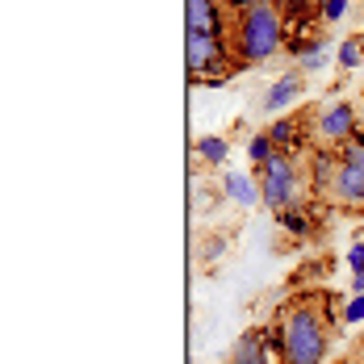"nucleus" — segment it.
Returning <instances> with one entry per match:
<instances>
[{"mask_svg": "<svg viewBox=\"0 0 364 364\" xmlns=\"http://www.w3.org/2000/svg\"><path fill=\"white\" fill-rule=\"evenodd\" d=\"M285 46V13L277 0H247L235 9L230 26V50L239 68H259Z\"/></svg>", "mask_w": 364, "mask_h": 364, "instance_id": "2", "label": "nucleus"}, {"mask_svg": "<svg viewBox=\"0 0 364 364\" xmlns=\"http://www.w3.org/2000/svg\"><path fill=\"white\" fill-rule=\"evenodd\" d=\"M335 301L327 293H301L281 310L272 343H277V360L281 364H323L335 335Z\"/></svg>", "mask_w": 364, "mask_h": 364, "instance_id": "1", "label": "nucleus"}, {"mask_svg": "<svg viewBox=\"0 0 364 364\" xmlns=\"http://www.w3.org/2000/svg\"><path fill=\"white\" fill-rule=\"evenodd\" d=\"M352 364H364V335H360V343H356V352H352Z\"/></svg>", "mask_w": 364, "mask_h": 364, "instance_id": "20", "label": "nucleus"}, {"mask_svg": "<svg viewBox=\"0 0 364 364\" xmlns=\"http://www.w3.org/2000/svg\"><path fill=\"white\" fill-rule=\"evenodd\" d=\"M360 97H364V88H360Z\"/></svg>", "mask_w": 364, "mask_h": 364, "instance_id": "23", "label": "nucleus"}, {"mask_svg": "<svg viewBox=\"0 0 364 364\" xmlns=\"http://www.w3.org/2000/svg\"><path fill=\"white\" fill-rule=\"evenodd\" d=\"M356 109L348 101H331L327 109H318V139L327 146H343L348 139H356Z\"/></svg>", "mask_w": 364, "mask_h": 364, "instance_id": "7", "label": "nucleus"}, {"mask_svg": "<svg viewBox=\"0 0 364 364\" xmlns=\"http://www.w3.org/2000/svg\"><path fill=\"white\" fill-rule=\"evenodd\" d=\"M360 59H364V38H356V42H343V46H339V63H343V68H356Z\"/></svg>", "mask_w": 364, "mask_h": 364, "instance_id": "18", "label": "nucleus"}, {"mask_svg": "<svg viewBox=\"0 0 364 364\" xmlns=\"http://www.w3.org/2000/svg\"><path fill=\"white\" fill-rule=\"evenodd\" d=\"M259 197L268 201L272 214L301 205V168L293 164L289 151H277V155L259 168Z\"/></svg>", "mask_w": 364, "mask_h": 364, "instance_id": "5", "label": "nucleus"}, {"mask_svg": "<svg viewBox=\"0 0 364 364\" xmlns=\"http://www.w3.org/2000/svg\"><path fill=\"white\" fill-rule=\"evenodd\" d=\"M184 68L193 84H222L226 75L235 72V50L230 38H214V34H184Z\"/></svg>", "mask_w": 364, "mask_h": 364, "instance_id": "3", "label": "nucleus"}, {"mask_svg": "<svg viewBox=\"0 0 364 364\" xmlns=\"http://www.w3.org/2000/svg\"><path fill=\"white\" fill-rule=\"evenodd\" d=\"M247 155H252L255 168H264V164L277 155V146H272V139H268V130H264V134H255L252 143H247Z\"/></svg>", "mask_w": 364, "mask_h": 364, "instance_id": "16", "label": "nucleus"}, {"mask_svg": "<svg viewBox=\"0 0 364 364\" xmlns=\"http://www.w3.org/2000/svg\"><path fill=\"white\" fill-rule=\"evenodd\" d=\"M226 197V188H218V184H205V176L201 172H193V214H205L214 201H222Z\"/></svg>", "mask_w": 364, "mask_h": 364, "instance_id": "11", "label": "nucleus"}, {"mask_svg": "<svg viewBox=\"0 0 364 364\" xmlns=\"http://www.w3.org/2000/svg\"><path fill=\"white\" fill-rule=\"evenodd\" d=\"M297 126H301V117H281V122H272L268 126V139L277 151H289V143L297 139Z\"/></svg>", "mask_w": 364, "mask_h": 364, "instance_id": "14", "label": "nucleus"}, {"mask_svg": "<svg viewBox=\"0 0 364 364\" xmlns=\"http://www.w3.org/2000/svg\"><path fill=\"white\" fill-rule=\"evenodd\" d=\"M348 264H352V289L364 293V230L352 239V252H348Z\"/></svg>", "mask_w": 364, "mask_h": 364, "instance_id": "15", "label": "nucleus"}, {"mask_svg": "<svg viewBox=\"0 0 364 364\" xmlns=\"http://www.w3.org/2000/svg\"><path fill=\"white\" fill-rule=\"evenodd\" d=\"M277 4H281V13H285V21H289V17H306V13H314L323 0H277Z\"/></svg>", "mask_w": 364, "mask_h": 364, "instance_id": "17", "label": "nucleus"}, {"mask_svg": "<svg viewBox=\"0 0 364 364\" xmlns=\"http://www.w3.org/2000/svg\"><path fill=\"white\" fill-rule=\"evenodd\" d=\"M226 139H218V134H210V139H197V159L201 164H210V168H218V164H226Z\"/></svg>", "mask_w": 364, "mask_h": 364, "instance_id": "13", "label": "nucleus"}, {"mask_svg": "<svg viewBox=\"0 0 364 364\" xmlns=\"http://www.w3.org/2000/svg\"><path fill=\"white\" fill-rule=\"evenodd\" d=\"M348 318H352V323H356V318H364V297H360V293H356V301L348 306Z\"/></svg>", "mask_w": 364, "mask_h": 364, "instance_id": "19", "label": "nucleus"}, {"mask_svg": "<svg viewBox=\"0 0 364 364\" xmlns=\"http://www.w3.org/2000/svg\"><path fill=\"white\" fill-rule=\"evenodd\" d=\"M222 188H226V197L235 201V205H243V210H252L255 205V197H259V188H255L243 172H230L226 181H222Z\"/></svg>", "mask_w": 364, "mask_h": 364, "instance_id": "10", "label": "nucleus"}, {"mask_svg": "<svg viewBox=\"0 0 364 364\" xmlns=\"http://www.w3.org/2000/svg\"><path fill=\"white\" fill-rule=\"evenodd\" d=\"M301 88H306V72L301 68H293V72H285L272 88H268V97L259 101V109L264 113H281V109H289L293 101L301 97Z\"/></svg>", "mask_w": 364, "mask_h": 364, "instance_id": "8", "label": "nucleus"}, {"mask_svg": "<svg viewBox=\"0 0 364 364\" xmlns=\"http://www.w3.org/2000/svg\"><path fill=\"white\" fill-rule=\"evenodd\" d=\"M226 4H230V9H239V4H247V0H226Z\"/></svg>", "mask_w": 364, "mask_h": 364, "instance_id": "22", "label": "nucleus"}, {"mask_svg": "<svg viewBox=\"0 0 364 364\" xmlns=\"http://www.w3.org/2000/svg\"><path fill=\"white\" fill-rule=\"evenodd\" d=\"M230 364H277L268 356V335H264V331H247V335L235 343Z\"/></svg>", "mask_w": 364, "mask_h": 364, "instance_id": "9", "label": "nucleus"}, {"mask_svg": "<svg viewBox=\"0 0 364 364\" xmlns=\"http://www.w3.org/2000/svg\"><path fill=\"white\" fill-rule=\"evenodd\" d=\"M339 9H343V0H327V17H339Z\"/></svg>", "mask_w": 364, "mask_h": 364, "instance_id": "21", "label": "nucleus"}, {"mask_svg": "<svg viewBox=\"0 0 364 364\" xmlns=\"http://www.w3.org/2000/svg\"><path fill=\"white\" fill-rule=\"evenodd\" d=\"M184 34L230 38V30H226V0H184Z\"/></svg>", "mask_w": 364, "mask_h": 364, "instance_id": "6", "label": "nucleus"}, {"mask_svg": "<svg viewBox=\"0 0 364 364\" xmlns=\"http://www.w3.org/2000/svg\"><path fill=\"white\" fill-rule=\"evenodd\" d=\"M277 222H281V230H285V235H293V239H306V235L314 230L301 205H293V210H281V214H277Z\"/></svg>", "mask_w": 364, "mask_h": 364, "instance_id": "12", "label": "nucleus"}, {"mask_svg": "<svg viewBox=\"0 0 364 364\" xmlns=\"http://www.w3.org/2000/svg\"><path fill=\"white\" fill-rule=\"evenodd\" d=\"M327 201L339 210H364V134L339 146V168L327 188Z\"/></svg>", "mask_w": 364, "mask_h": 364, "instance_id": "4", "label": "nucleus"}]
</instances>
